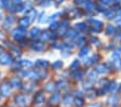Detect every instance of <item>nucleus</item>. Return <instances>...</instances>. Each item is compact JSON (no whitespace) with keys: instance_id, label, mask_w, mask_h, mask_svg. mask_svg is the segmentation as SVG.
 Segmentation results:
<instances>
[{"instance_id":"obj_30","label":"nucleus","mask_w":121,"mask_h":107,"mask_svg":"<svg viewBox=\"0 0 121 107\" xmlns=\"http://www.w3.org/2000/svg\"><path fill=\"white\" fill-rule=\"evenodd\" d=\"M86 95H88L89 97H94V96H96V91L93 89H90L86 91Z\"/></svg>"},{"instance_id":"obj_53","label":"nucleus","mask_w":121,"mask_h":107,"mask_svg":"<svg viewBox=\"0 0 121 107\" xmlns=\"http://www.w3.org/2000/svg\"><path fill=\"white\" fill-rule=\"evenodd\" d=\"M120 62H121V61H120Z\"/></svg>"},{"instance_id":"obj_1","label":"nucleus","mask_w":121,"mask_h":107,"mask_svg":"<svg viewBox=\"0 0 121 107\" xmlns=\"http://www.w3.org/2000/svg\"><path fill=\"white\" fill-rule=\"evenodd\" d=\"M11 89H12V87H11V84L9 82H3L1 84V87H0V93L3 96H8L11 93Z\"/></svg>"},{"instance_id":"obj_12","label":"nucleus","mask_w":121,"mask_h":107,"mask_svg":"<svg viewBox=\"0 0 121 107\" xmlns=\"http://www.w3.org/2000/svg\"><path fill=\"white\" fill-rule=\"evenodd\" d=\"M15 102L17 103L20 105H23L26 103V96L25 95H17V96L15 97Z\"/></svg>"},{"instance_id":"obj_28","label":"nucleus","mask_w":121,"mask_h":107,"mask_svg":"<svg viewBox=\"0 0 121 107\" xmlns=\"http://www.w3.org/2000/svg\"><path fill=\"white\" fill-rule=\"evenodd\" d=\"M84 7L86 8L88 11H94L95 10V5L92 4V3H90V2H86L84 3Z\"/></svg>"},{"instance_id":"obj_49","label":"nucleus","mask_w":121,"mask_h":107,"mask_svg":"<svg viewBox=\"0 0 121 107\" xmlns=\"http://www.w3.org/2000/svg\"><path fill=\"white\" fill-rule=\"evenodd\" d=\"M1 36H2V33H1V31H0V38H1Z\"/></svg>"},{"instance_id":"obj_13","label":"nucleus","mask_w":121,"mask_h":107,"mask_svg":"<svg viewBox=\"0 0 121 107\" xmlns=\"http://www.w3.org/2000/svg\"><path fill=\"white\" fill-rule=\"evenodd\" d=\"M60 93H55V94H53L52 96L50 97V103L51 104H56V103L60 101Z\"/></svg>"},{"instance_id":"obj_51","label":"nucleus","mask_w":121,"mask_h":107,"mask_svg":"<svg viewBox=\"0 0 121 107\" xmlns=\"http://www.w3.org/2000/svg\"><path fill=\"white\" fill-rule=\"evenodd\" d=\"M120 51H121V46H120Z\"/></svg>"},{"instance_id":"obj_16","label":"nucleus","mask_w":121,"mask_h":107,"mask_svg":"<svg viewBox=\"0 0 121 107\" xmlns=\"http://www.w3.org/2000/svg\"><path fill=\"white\" fill-rule=\"evenodd\" d=\"M10 84L12 88H18L21 86V80L18 79V78H13V79L11 80Z\"/></svg>"},{"instance_id":"obj_39","label":"nucleus","mask_w":121,"mask_h":107,"mask_svg":"<svg viewBox=\"0 0 121 107\" xmlns=\"http://www.w3.org/2000/svg\"><path fill=\"white\" fill-rule=\"evenodd\" d=\"M18 30H20L21 33L23 34V35H24V34H26V29H25V27H23V26H22V27L18 28Z\"/></svg>"},{"instance_id":"obj_45","label":"nucleus","mask_w":121,"mask_h":107,"mask_svg":"<svg viewBox=\"0 0 121 107\" xmlns=\"http://www.w3.org/2000/svg\"><path fill=\"white\" fill-rule=\"evenodd\" d=\"M117 14H118V15H119V16H120V17H121V9H120V10L118 11V12H117Z\"/></svg>"},{"instance_id":"obj_50","label":"nucleus","mask_w":121,"mask_h":107,"mask_svg":"<svg viewBox=\"0 0 121 107\" xmlns=\"http://www.w3.org/2000/svg\"><path fill=\"white\" fill-rule=\"evenodd\" d=\"M119 90H120V91H121V86H120V88H119Z\"/></svg>"},{"instance_id":"obj_2","label":"nucleus","mask_w":121,"mask_h":107,"mask_svg":"<svg viewBox=\"0 0 121 107\" xmlns=\"http://www.w3.org/2000/svg\"><path fill=\"white\" fill-rule=\"evenodd\" d=\"M12 63V57L9 54H2L0 56V64L1 65H9Z\"/></svg>"},{"instance_id":"obj_14","label":"nucleus","mask_w":121,"mask_h":107,"mask_svg":"<svg viewBox=\"0 0 121 107\" xmlns=\"http://www.w3.org/2000/svg\"><path fill=\"white\" fill-rule=\"evenodd\" d=\"M76 35H77V31H76L75 29H69V30H68L67 33H66V38L70 40V39L75 38Z\"/></svg>"},{"instance_id":"obj_24","label":"nucleus","mask_w":121,"mask_h":107,"mask_svg":"<svg viewBox=\"0 0 121 107\" xmlns=\"http://www.w3.org/2000/svg\"><path fill=\"white\" fill-rule=\"evenodd\" d=\"M76 29H77V30H80V31H83L86 29V25L84 23H79L76 25Z\"/></svg>"},{"instance_id":"obj_44","label":"nucleus","mask_w":121,"mask_h":107,"mask_svg":"<svg viewBox=\"0 0 121 107\" xmlns=\"http://www.w3.org/2000/svg\"><path fill=\"white\" fill-rule=\"evenodd\" d=\"M49 3H50V2H49V1H44V2H43V1H42V2L40 3V5H48Z\"/></svg>"},{"instance_id":"obj_26","label":"nucleus","mask_w":121,"mask_h":107,"mask_svg":"<svg viewBox=\"0 0 121 107\" xmlns=\"http://www.w3.org/2000/svg\"><path fill=\"white\" fill-rule=\"evenodd\" d=\"M66 87H67V82H66L65 80H60V81L56 84V88H57V89H64V88H66Z\"/></svg>"},{"instance_id":"obj_15","label":"nucleus","mask_w":121,"mask_h":107,"mask_svg":"<svg viewBox=\"0 0 121 107\" xmlns=\"http://www.w3.org/2000/svg\"><path fill=\"white\" fill-rule=\"evenodd\" d=\"M56 89V84L53 83V82H49V83L45 84V91H49V92H52Z\"/></svg>"},{"instance_id":"obj_42","label":"nucleus","mask_w":121,"mask_h":107,"mask_svg":"<svg viewBox=\"0 0 121 107\" xmlns=\"http://www.w3.org/2000/svg\"><path fill=\"white\" fill-rule=\"evenodd\" d=\"M44 16H45L44 13H41V15H40V18H39V21H40V22H43V21H44V18H43Z\"/></svg>"},{"instance_id":"obj_33","label":"nucleus","mask_w":121,"mask_h":107,"mask_svg":"<svg viewBox=\"0 0 121 107\" xmlns=\"http://www.w3.org/2000/svg\"><path fill=\"white\" fill-rule=\"evenodd\" d=\"M108 90L109 91H116L117 90V83L116 82H111V83H109Z\"/></svg>"},{"instance_id":"obj_10","label":"nucleus","mask_w":121,"mask_h":107,"mask_svg":"<svg viewBox=\"0 0 121 107\" xmlns=\"http://www.w3.org/2000/svg\"><path fill=\"white\" fill-rule=\"evenodd\" d=\"M30 23H31V21H30V18L28 17V16H25V17L21 18V21H20L21 26H23V27H26V26L29 25Z\"/></svg>"},{"instance_id":"obj_37","label":"nucleus","mask_w":121,"mask_h":107,"mask_svg":"<svg viewBox=\"0 0 121 107\" xmlns=\"http://www.w3.org/2000/svg\"><path fill=\"white\" fill-rule=\"evenodd\" d=\"M56 28H57V23H56V22H53V23H51V25H50V29L54 30V29H56Z\"/></svg>"},{"instance_id":"obj_47","label":"nucleus","mask_w":121,"mask_h":107,"mask_svg":"<svg viewBox=\"0 0 121 107\" xmlns=\"http://www.w3.org/2000/svg\"><path fill=\"white\" fill-rule=\"evenodd\" d=\"M63 1H64V0H56V2H57V3H60V2H63Z\"/></svg>"},{"instance_id":"obj_36","label":"nucleus","mask_w":121,"mask_h":107,"mask_svg":"<svg viewBox=\"0 0 121 107\" xmlns=\"http://www.w3.org/2000/svg\"><path fill=\"white\" fill-rule=\"evenodd\" d=\"M113 2V0H102V3L104 5H110Z\"/></svg>"},{"instance_id":"obj_48","label":"nucleus","mask_w":121,"mask_h":107,"mask_svg":"<svg viewBox=\"0 0 121 107\" xmlns=\"http://www.w3.org/2000/svg\"><path fill=\"white\" fill-rule=\"evenodd\" d=\"M115 1H116V2H118V3H119V2H121V0H115Z\"/></svg>"},{"instance_id":"obj_11","label":"nucleus","mask_w":121,"mask_h":107,"mask_svg":"<svg viewBox=\"0 0 121 107\" xmlns=\"http://www.w3.org/2000/svg\"><path fill=\"white\" fill-rule=\"evenodd\" d=\"M12 35H13V38H14L15 40H21V39H23V36H24L20 30H18V29H15V30H13Z\"/></svg>"},{"instance_id":"obj_6","label":"nucleus","mask_w":121,"mask_h":107,"mask_svg":"<svg viewBox=\"0 0 121 107\" xmlns=\"http://www.w3.org/2000/svg\"><path fill=\"white\" fill-rule=\"evenodd\" d=\"M36 65H37L38 67H41V68H47V67L49 66V62L45 61V60H38V61L36 62Z\"/></svg>"},{"instance_id":"obj_25","label":"nucleus","mask_w":121,"mask_h":107,"mask_svg":"<svg viewBox=\"0 0 121 107\" xmlns=\"http://www.w3.org/2000/svg\"><path fill=\"white\" fill-rule=\"evenodd\" d=\"M79 65H80V63H79L78 60H75V61L73 62V64L70 65V69L71 70H77L79 67Z\"/></svg>"},{"instance_id":"obj_40","label":"nucleus","mask_w":121,"mask_h":107,"mask_svg":"<svg viewBox=\"0 0 121 107\" xmlns=\"http://www.w3.org/2000/svg\"><path fill=\"white\" fill-rule=\"evenodd\" d=\"M91 42H92V43H94V44H98V43H99V41H98L97 40V39H95V38H92V39H91Z\"/></svg>"},{"instance_id":"obj_5","label":"nucleus","mask_w":121,"mask_h":107,"mask_svg":"<svg viewBox=\"0 0 121 107\" xmlns=\"http://www.w3.org/2000/svg\"><path fill=\"white\" fill-rule=\"evenodd\" d=\"M118 103H119V97L117 95H111L108 98V104L110 106H116Z\"/></svg>"},{"instance_id":"obj_34","label":"nucleus","mask_w":121,"mask_h":107,"mask_svg":"<svg viewBox=\"0 0 121 107\" xmlns=\"http://www.w3.org/2000/svg\"><path fill=\"white\" fill-rule=\"evenodd\" d=\"M21 66H27V67H29V66H33V63L30 61H21Z\"/></svg>"},{"instance_id":"obj_17","label":"nucleus","mask_w":121,"mask_h":107,"mask_svg":"<svg viewBox=\"0 0 121 107\" xmlns=\"http://www.w3.org/2000/svg\"><path fill=\"white\" fill-rule=\"evenodd\" d=\"M39 34H40V29L38 27L36 28H33L31 30H30V37L31 38H37L38 36H39Z\"/></svg>"},{"instance_id":"obj_27","label":"nucleus","mask_w":121,"mask_h":107,"mask_svg":"<svg viewBox=\"0 0 121 107\" xmlns=\"http://www.w3.org/2000/svg\"><path fill=\"white\" fill-rule=\"evenodd\" d=\"M62 66H63V62L62 61H56V62H54V63L52 64V67L54 69H58V68H60Z\"/></svg>"},{"instance_id":"obj_29","label":"nucleus","mask_w":121,"mask_h":107,"mask_svg":"<svg viewBox=\"0 0 121 107\" xmlns=\"http://www.w3.org/2000/svg\"><path fill=\"white\" fill-rule=\"evenodd\" d=\"M89 51H90V49H89L88 47H84V48H83L82 50H81V51H80V53H79V55H80V56H86V54L89 53Z\"/></svg>"},{"instance_id":"obj_23","label":"nucleus","mask_w":121,"mask_h":107,"mask_svg":"<svg viewBox=\"0 0 121 107\" xmlns=\"http://www.w3.org/2000/svg\"><path fill=\"white\" fill-rule=\"evenodd\" d=\"M115 31H116V29H115V26L112 25H108L107 28H106V34L107 35H113Z\"/></svg>"},{"instance_id":"obj_52","label":"nucleus","mask_w":121,"mask_h":107,"mask_svg":"<svg viewBox=\"0 0 121 107\" xmlns=\"http://www.w3.org/2000/svg\"><path fill=\"white\" fill-rule=\"evenodd\" d=\"M0 17H1V15H0Z\"/></svg>"},{"instance_id":"obj_20","label":"nucleus","mask_w":121,"mask_h":107,"mask_svg":"<svg viewBox=\"0 0 121 107\" xmlns=\"http://www.w3.org/2000/svg\"><path fill=\"white\" fill-rule=\"evenodd\" d=\"M50 38H51L50 31H43V33L41 34V40L42 41H47V40H49Z\"/></svg>"},{"instance_id":"obj_19","label":"nucleus","mask_w":121,"mask_h":107,"mask_svg":"<svg viewBox=\"0 0 121 107\" xmlns=\"http://www.w3.org/2000/svg\"><path fill=\"white\" fill-rule=\"evenodd\" d=\"M14 22V18H13V16H7V18H5L4 21V27L8 28L9 26L11 25V24Z\"/></svg>"},{"instance_id":"obj_43","label":"nucleus","mask_w":121,"mask_h":107,"mask_svg":"<svg viewBox=\"0 0 121 107\" xmlns=\"http://www.w3.org/2000/svg\"><path fill=\"white\" fill-rule=\"evenodd\" d=\"M12 1L14 4H21V2H22V0H12Z\"/></svg>"},{"instance_id":"obj_35","label":"nucleus","mask_w":121,"mask_h":107,"mask_svg":"<svg viewBox=\"0 0 121 107\" xmlns=\"http://www.w3.org/2000/svg\"><path fill=\"white\" fill-rule=\"evenodd\" d=\"M111 60H112L113 62L118 61V60H119V53H112V54H111Z\"/></svg>"},{"instance_id":"obj_22","label":"nucleus","mask_w":121,"mask_h":107,"mask_svg":"<svg viewBox=\"0 0 121 107\" xmlns=\"http://www.w3.org/2000/svg\"><path fill=\"white\" fill-rule=\"evenodd\" d=\"M73 102H75V104H76V106H78V107H81L83 105V99H82V97L81 96H78V97H76L75 99H73Z\"/></svg>"},{"instance_id":"obj_38","label":"nucleus","mask_w":121,"mask_h":107,"mask_svg":"<svg viewBox=\"0 0 121 107\" xmlns=\"http://www.w3.org/2000/svg\"><path fill=\"white\" fill-rule=\"evenodd\" d=\"M86 2V0H76V3H77V4H83L84 5Z\"/></svg>"},{"instance_id":"obj_46","label":"nucleus","mask_w":121,"mask_h":107,"mask_svg":"<svg viewBox=\"0 0 121 107\" xmlns=\"http://www.w3.org/2000/svg\"><path fill=\"white\" fill-rule=\"evenodd\" d=\"M2 51H3V50H2V48H1V47H0V55H1V54H2Z\"/></svg>"},{"instance_id":"obj_21","label":"nucleus","mask_w":121,"mask_h":107,"mask_svg":"<svg viewBox=\"0 0 121 107\" xmlns=\"http://www.w3.org/2000/svg\"><path fill=\"white\" fill-rule=\"evenodd\" d=\"M103 14L106 16V17H108V18H112L113 16H115V12H113L112 10H105L103 12Z\"/></svg>"},{"instance_id":"obj_3","label":"nucleus","mask_w":121,"mask_h":107,"mask_svg":"<svg viewBox=\"0 0 121 107\" xmlns=\"http://www.w3.org/2000/svg\"><path fill=\"white\" fill-rule=\"evenodd\" d=\"M92 24H93V30L95 33H99L102 30V26H103V23H102L101 21H92Z\"/></svg>"},{"instance_id":"obj_7","label":"nucleus","mask_w":121,"mask_h":107,"mask_svg":"<svg viewBox=\"0 0 121 107\" xmlns=\"http://www.w3.org/2000/svg\"><path fill=\"white\" fill-rule=\"evenodd\" d=\"M33 49L35 50V51L40 52V51H42L43 49H44V44H43L42 42H36V43L33 44Z\"/></svg>"},{"instance_id":"obj_4","label":"nucleus","mask_w":121,"mask_h":107,"mask_svg":"<svg viewBox=\"0 0 121 107\" xmlns=\"http://www.w3.org/2000/svg\"><path fill=\"white\" fill-rule=\"evenodd\" d=\"M95 71L98 73V74H106V73L108 71V68H107L104 64H98L95 68Z\"/></svg>"},{"instance_id":"obj_41","label":"nucleus","mask_w":121,"mask_h":107,"mask_svg":"<svg viewBox=\"0 0 121 107\" xmlns=\"http://www.w3.org/2000/svg\"><path fill=\"white\" fill-rule=\"evenodd\" d=\"M57 16H58V13H55V14H53V15H52V16H51L50 21H54V20H55V18H56V17H57Z\"/></svg>"},{"instance_id":"obj_9","label":"nucleus","mask_w":121,"mask_h":107,"mask_svg":"<svg viewBox=\"0 0 121 107\" xmlns=\"http://www.w3.org/2000/svg\"><path fill=\"white\" fill-rule=\"evenodd\" d=\"M43 101H44V96H43L42 92H38L37 95L35 96V103H37V104H40V103H42Z\"/></svg>"},{"instance_id":"obj_8","label":"nucleus","mask_w":121,"mask_h":107,"mask_svg":"<svg viewBox=\"0 0 121 107\" xmlns=\"http://www.w3.org/2000/svg\"><path fill=\"white\" fill-rule=\"evenodd\" d=\"M73 101V95L71 94H66L65 97H64V99H63V104L64 105H69V104H71Z\"/></svg>"},{"instance_id":"obj_31","label":"nucleus","mask_w":121,"mask_h":107,"mask_svg":"<svg viewBox=\"0 0 121 107\" xmlns=\"http://www.w3.org/2000/svg\"><path fill=\"white\" fill-rule=\"evenodd\" d=\"M84 43H86V39L82 38V37H81V38H79L78 40L76 41V46H78V47H82Z\"/></svg>"},{"instance_id":"obj_18","label":"nucleus","mask_w":121,"mask_h":107,"mask_svg":"<svg viewBox=\"0 0 121 107\" xmlns=\"http://www.w3.org/2000/svg\"><path fill=\"white\" fill-rule=\"evenodd\" d=\"M96 73L95 70H93V71H91L90 74H89V76H88V80L89 81H91V82H94L96 80Z\"/></svg>"},{"instance_id":"obj_32","label":"nucleus","mask_w":121,"mask_h":107,"mask_svg":"<svg viewBox=\"0 0 121 107\" xmlns=\"http://www.w3.org/2000/svg\"><path fill=\"white\" fill-rule=\"evenodd\" d=\"M83 76H84V73H83V71H78V73L75 74V78L77 80H81L83 78Z\"/></svg>"}]
</instances>
